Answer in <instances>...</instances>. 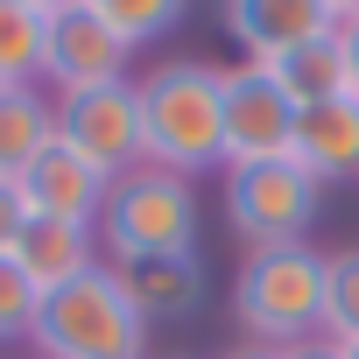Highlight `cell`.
I'll return each instance as SVG.
<instances>
[{"mask_svg":"<svg viewBox=\"0 0 359 359\" xmlns=\"http://www.w3.org/2000/svg\"><path fill=\"white\" fill-rule=\"evenodd\" d=\"M134 92H141V162L176 169L191 184L205 169H226V71L176 57L134 78Z\"/></svg>","mask_w":359,"mask_h":359,"instance_id":"cell-1","label":"cell"},{"mask_svg":"<svg viewBox=\"0 0 359 359\" xmlns=\"http://www.w3.org/2000/svg\"><path fill=\"white\" fill-rule=\"evenodd\" d=\"M233 317L247 345H275V352L324 338V247L296 240L247 254L233 275Z\"/></svg>","mask_w":359,"mask_h":359,"instance_id":"cell-2","label":"cell"},{"mask_svg":"<svg viewBox=\"0 0 359 359\" xmlns=\"http://www.w3.org/2000/svg\"><path fill=\"white\" fill-rule=\"evenodd\" d=\"M29 338H36L43 359H148V317L134 310L113 261L50 289Z\"/></svg>","mask_w":359,"mask_h":359,"instance_id":"cell-3","label":"cell"},{"mask_svg":"<svg viewBox=\"0 0 359 359\" xmlns=\"http://www.w3.org/2000/svg\"><path fill=\"white\" fill-rule=\"evenodd\" d=\"M198 184L176 169H127L113 176L106 212H99V247L113 254V268L127 261H155V254H198Z\"/></svg>","mask_w":359,"mask_h":359,"instance_id":"cell-4","label":"cell"},{"mask_svg":"<svg viewBox=\"0 0 359 359\" xmlns=\"http://www.w3.org/2000/svg\"><path fill=\"white\" fill-rule=\"evenodd\" d=\"M226 226L247 254L261 247H296L317 233V212H324V184L296 162V155H275V162H226Z\"/></svg>","mask_w":359,"mask_h":359,"instance_id":"cell-5","label":"cell"},{"mask_svg":"<svg viewBox=\"0 0 359 359\" xmlns=\"http://www.w3.org/2000/svg\"><path fill=\"white\" fill-rule=\"evenodd\" d=\"M57 141L78 148L106 176L141 169V92H134V78H113V85H92V92H64L57 99Z\"/></svg>","mask_w":359,"mask_h":359,"instance_id":"cell-6","label":"cell"},{"mask_svg":"<svg viewBox=\"0 0 359 359\" xmlns=\"http://www.w3.org/2000/svg\"><path fill=\"white\" fill-rule=\"evenodd\" d=\"M127 57H134V43H127L106 15H92L85 0L57 8L50 29H43V78L57 85V99H64V92H92V85L127 78Z\"/></svg>","mask_w":359,"mask_h":359,"instance_id":"cell-7","label":"cell"},{"mask_svg":"<svg viewBox=\"0 0 359 359\" xmlns=\"http://www.w3.org/2000/svg\"><path fill=\"white\" fill-rule=\"evenodd\" d=\"M296 99L275 85L268 64H233L226 71V162H275L296 141Z\"/></svg>","mask_w":359,"mask_h":359,"instance_id":"cell-8","label":"cell"},{"mask_svg":"<svg viewBox=\"0 0 359 359\" xmlns=\"http://www.w3.org/2000/svg\"><path fill=\"white\" fill-rule=\"evenodd\" d=\"M15 191H22L29 219H71V226H92V233H99V212H106L113 176H106V169H92L78 148L50 141V148L15 176Z\"/></svg>","mask_w":359,"mask_h":359,"instance_id":"cell-9","label":"cell"},{"mask_svg":"<svg viewBox=\"0 0 359 359\" xmlns=\"http://www.w3.org/2000/svg\"><path fill=\"white\" fill-rule=\"evenodd\" d=\"M324 29H338L331 0H226V36L247 50V64H275Z\"/></svg>","mask_w":359,"mask_h":359,"instance_id":"cell-10","label":"cell"},{"mask_svg":"<svg viewBox=\"0 0 359 359\" xmlns=\"http://www.w3.org/2000/svg\"><path fill=\"white\" fill-rule=\"evenodd\" d=\"M289 155L317 176L324 191H331V184H352V176H359V99L338 92V99L303 106V113H296V141H289Z\"/></svg>","mask_w":359,"mask_h":359,"instance_id":"cell-11","label":"cell"},{"mask_svg":"<svg viewBox=\"0 0 359 359\" xmlns=\"http://www.w3.org/2000/svg\"><path fill=\"white\" fill-rule=\"evenodd\" d=\"M120 282H127L134 310L148 317V331H155V324H184V317H198V310H205V289H212L198 254H155V261H127V268H120Z\"/></svg>","mask_w":359,"mask_h":359,"instance_id":"cell-12","label":"cell"},{"mask_svg":"<svg viewBox=\"0 0 359 359\" xmlns=\"http://www.w3.org/2000/svg\"><path fill=\"white\" fill-rule=\"evenodd\" d=\"M15 268L50 296V289L78 282L85 268H99V233L71 226V219H29V233L15 240Z\"/></svg>","mask_w":359,"mask_h":359,"instance_id":"cell-13","label":"cell"},{"mask_svg":"<svg viewBox=\"0 0 359 359\" xmlns=\"http://www.w3.org/2000/svg\"><path fill=\"white\" fill-rule=\"evenodd\" d=\"M50 141H57V106L36 85H0V184H15Z\"/></svg>","mask_w":359,"mask_h":359,"instance_id":"cell-14","label":"cell"},{"mask_svg":"<svg viewBox=\"0 0 359 359\" xmlns=\"http://www.w3.org/2000/svg\"><path fill=\"white\" fill-rule=\"evenodd\" d=\"M268 71H275V85H282L296 106L338 99V92H345V43H338V29H324V36H310V43L282 50Z\"/></svg>","mask_w":359,"mask_h":359,"instance_id":"cell-15","label":"cell"},{"mask_svg":"<svg viewBox=\"0 0 359 359\" xmlns=\"http://www.w3.org/2000/svg\"><path fill=\"white\" fill-rule=\"evenodd\" d=\"M43 29H50V15L22 8V0H0V85L43 78Z\"/></svg>","mask_w":359,"mask_h":359,"instance_id":"cell-16","label":"cell"},{"mask_svg":"<svg viewBox=\"0 0 359 359\" xmlns=\"http://www.w3.org/2000/svg\"><path fill=\"white\" fill-rule=\"evenodd\" d=\"M324 338L345 352L359 345V247L324 254Z\"/></svg>","mask_w":359,"mask_h":359,"instance_id":"cell-17","label":"cell"},{"mask_svg":"<svg viewBox=\"0 0 359 359\" xmlns=\"http://www.w3.org/2000/svg\"><path fill=\"white\" fill-rule=\"evenodd\" d=\"M85 8L106 15V22L141 50V43H162L176 22H184V15H191V0H85Z\"/></svg>","mask_w":359,"mask_h":359,"instance_id":"cell-18","label":"cell"},{"mask_svg":"<svg viewBox=\"0 0 359 359\" xmlns=\"http://www.w3.org/2000/svg\"><path fill=\"white\" fill-rule=\"evenodd\" d=\"M36 310H43V289L15 268V254H0V345L29 338L36 331Z\"/></svg>","mask_w":359,"mask_h":359,"instance_id":"cell-19","label":"cell"},{"mask_svg":"<svg viewBox=\"0 0 359 359\" xmlns=\"http://www.w3.org/2000/svg\"><path fill=\"white\" fill-rule=\"evenodd\" d=\"M29 233V205L15 184H0V254H15V240Z\"/></svg>","mask_w":359,"mask_h":359,"instance_id":"cell-20","label":"cell"},{"mask_svg":"<svg viewBox=\"0 0 359 359\" xmlns=\"http://www.w3.org/2000/svg\"><path fill=\"white\" fill-rule=\"evenodd\" d=\"M338 43H345V92L359 99V22H338Z\"/></svg>","mask_w":359,"mask_h":359,"instance_id":"cell-21","label":"cell"},{"mask_svg":"<svg viewBox=\"0 0 359 359\" xmlns=\"http://www.w3.org/2000/svg\"><path fill=\"white\" fill-rule=\"evenodd\" d=\"M282 359H345V345H331V338H310V345H289Z\"/></svg>","mask_w":359,"mask_h":359,"instance_id":"cell-22","label":"cell"},{"mask_svg":"<svg viewBox=\"0 0 359 359\" xmlns=\"http://www.w3.org/2000/svg\"><path fill=\"white\" fill-rule=\"evenodd\" d=\"M219 359H282L275 345H233V352H219Z\"/></svg>","mask_w":359,"mask_h":359,"instance_id":"cell-23","label":"cell"},{"mask_svg":"<svg viewBox=\"0 0 359 359\" xmlns=\"http://www.w3.org/2000/svg\"><path fill=\"white\" fill-rule=\"evenodd\" d=\"M331 15L338 22H359V0H331Z\"/></svg>","mask_w":359,"mask_h":359,"instance_id":"cell-24","label":"cell"},{"mask_svg":"<svg viewBox=\"0 0 359 359\" xmlns=\"http://www.w3.org/2000/svg\"><path fill=\"white\" fill-rule=\"evenodd\" d=\"M22 8H36V15H57V8H71V0H22Z\"/></svg>","mask_w":359,"mask_h":359,"instance_id":"cell-25","label":"cell"},{"mask_svg":"<svg viewBox=\"0 0 359 359\" xmlns=\"http://www.w3.org/2000/svg\"><path fill=\"white\" fill-rule=\"evenodd\" d=\"M169 359H191V352H169Z\"/></svg>","mask_w":359,"mask_h":359,"instance_id":"cell-26","label":"cell"},{"mask_svg":"<svg viewBox=\"0 0 359 359\" xmlns=\"http://www.w3.org/2000/svg\"><path fill=\"white\" fill-rule=\"evenodd\" d=\"M345 359H359V345H352V352H345Z\"/></svg>","mask_w":359,"mask_h":359,"instance_id":"cell-27","label":"cell"}]
</instances>
